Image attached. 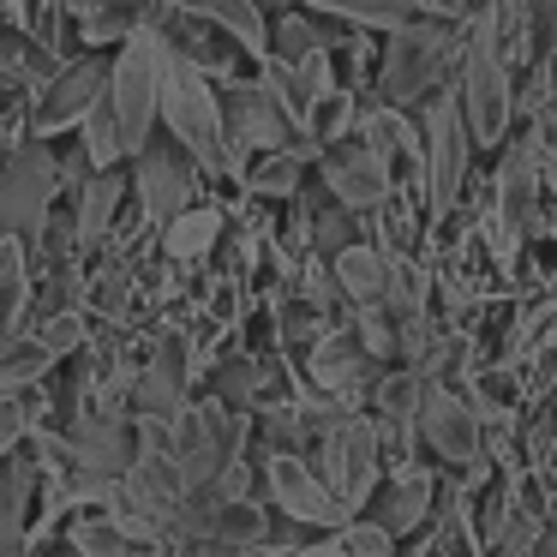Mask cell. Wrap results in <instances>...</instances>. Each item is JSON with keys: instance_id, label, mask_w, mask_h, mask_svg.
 <instances>
[{"instance_id": "4316f807", "label": "cell", "mask_w": 557, "mask_h": 557, "mask_svg": "<svg viewBox=\"0 0 557 557\" xmlns=\"http://www.w3.org/2000/svg\"><path fill=\"white\" fill-rule=\"evenodd\" d=\"M521 25H528L533 66L557 61V0H521Z\"/></svg>"}, {"instance_id": "cb8c5ba5", "label": "cell", "mask_w": 557, "mask_h": 557, "mask_svg": "<svg viewBox=\"0 0 557 557\" xmlns=\"http://www.w3.org/2000/svg\"><path fill=\"white\" fill-rule=\"evenodd\" d=\"M300 7L318 18H336L348 30H384V37H396L413 18H425L420 0H300Z\"/></svg>"}, {"instance_id": "ffe728a7", "label": "cell", "mask_w": 557, "mask_h": 557, "mask_svg": "<svg viewBox=\"0 0 557 557\" xmlns=\"http://www.w3.org/2000/svg\"><path fill=\"white\" fill-rule=\"evenodd\" d=\"M174 7L193 13V18H205L210 30H222L246 61H258V66L270 61V18L258 13L252 0H174Z\"/></svg>"}, {"instance_id": "f546056e", "label": "cell", "mask_w": 557, "mask_h": 557, "mask_svg": "<svg viewBox=\"0 0 557 557\" xmlns=\"http://www.w3.org/2000/svg\"><path fill=\"white\" fill-rule=\"evenodd\" d=\"M540 186H545V198L557 205V150H545V145H540Z\"/></svg>"}, {"instance_id": "5bb4252c", "label": "cell", "mask_w": 557, "mask_h": 557, "mask_svg": "<svg viewBox=\"0 0 557 557\" xmlns=\"http://www.w3.org/2000/svg\"><path fill=\"white\" fill-rule=\"evenodd\" d=\"M264 492H270V509L288 521H300V528H324V533H342L348 528V516H342V504L324 492V480L312 473V461L306 456H264Z\"/></svg>"}, {"instance_id": "e575fe53", "label": "cell", "mask_w": 557, "mask_h": 557, "mask_svg": "<svg viewBox=\"0 0 557 557\" xmlns=\"http://www.w3.org/2000/svg\"><path fill=\"white\" fill-rule=\"evenodd\" d=\"M54 557H73V552H54Z\"/></svg>"}, {"instance_id": "d4e9b609", "label": "cell", "mask_w": 557, "mask_h": 557, "mask_svg": "<svg viewBox=\"0 0 557 557\" xmlns=\"http://www.w3.org/2000/svg\"><path fill=\"white\" fill-rule=\"evenodd\" d=\"M222 234H228V216L216 205H193L162 228V252H169V264H205L222 246Z\"/></svg>"}, {"instance_id": "7402d4cb", "label": "cell", "mask_w": 557, "mask_h": 557, "mask_svg": "<svg viewBox=\"0 0 557 557\" xmlns=\"http://www.w3.org/2000/svg\"><path fill=\"white\" fill-rule=\"evenodd\" d=\"M330 276H336L342 300L354 306V312H384L389 300V258L377 252V246H348V252L330 258Z\"/></svg>"}, {"instance_id": "8992f818", "label": "cell", "mask_w": 557, "mask_h": 557, "mask_svg": "<svg viewBox=\"0 0 557 557\" xmlns=\"http://www.w3.org/2000/svg\"><path fill=\"white\" fill-rule=\"evenodd\" d=\"M54 205H61V157L49 138H18L13 150H0V234L30 246Z\"/></svg>"}, {"instance_id": "7c38bea8", "label": "cell", "mask_w": 557, "mask_h": 557, "mask_svg": "<svg viewBox=\"0 0 557 557\" xmlns=\"http://www.w3.org/2000/svg\"><path fill=\"white\" fill-rule=\"evenodd\" d=\"M413 444H425L444 468H461V473L485 461L480 420H473V408L461 401V389H444V384L420 389V408H413Z\"/></svg>"}, {"instance_id": "52a82bcc", "label": "cell", "mask_w": 557, "mask_h": 557, "mask_svg": "<svg viewBox=\"0 0 557 557\" xmlns=\"http://www.w3.org/2000/svg\"><path fill=\"white\" fill-rule=\"evenodd\" d=\"M157 102H162V42L157 30H145L126 49H114V73H109V114L126 162L157 138Z\"/></svg>"}, {"instance_id": "d6a6232c", "label": "cell", "mask_w": 557, "mask_h": 557, "mask_svg": "<svg viewBox=\"0 0 557 557\" xmlns=\"http://www.w3.org/2000/svg\"><path fill=\"white\" fill-rule=\"evenodd\" d=\"M413 557H444V552H432V545H420V552H413Z\"/></svg>"}, {"instance_id": "f1b7e54d", "label": "cell", "mask_w": 557, "mask_h": 557, "mask_svg": "<svg viewBox=\"0 0 557 557\" xmlns=\"http://www.w3.org/2000/svg\"><path fill=\"white\" fill-rule=\"evenodd\" d=\"M533 133H540V145H545V150H557V102L533 114Z\"/></svg>"}, {"instance_id": "9a60e30c", "label": "cell", "mask_w": 557, "mask_h": 557, "mask_svg": "<svg viewBox=\"0 0 557 557\" xmlns=\"http://www.w3.org/2000/svg\"><path fill=\"white\" fill-rule=\"evenodd\" d=\"M432 497H437L432 468H401V473H384V480H377V492L366 497V509L354 521H372V528L396 545V540H413V533L432 521Z\"/></svg>"}, {"instance_id": "6da1fadb", "label": "cell", "mask_w": 557, "mask_h": 557, "mask_svg": "<svg viewBox=\"0 0 557 557\" xmlns=\"http://www.w3.org/2000/svg\"><path fill=\"white\" fill-rule=\"evenodd\" d=\"M456 61H461V25H444V18H413L408 30L384 37L372 61V97L384 109H401V114H420L437 90L456 78Z\"/></svg>"}, {"instance_id": "603a6c76", "label": "cell", "mask_w": 557, "mask_h": 557, "mask_svg": "<svg viewBox=\"0 0 557 557\" xmlns=\"http://www.w3.org/2000/svg\"><path fill=\"white\" fill-rule=\"evenodd\" d=\"M30 294H37V282H30V252H25V240L0 234V342L25 336V324H30Z\"/></svg>"}, {"instance_id": "ac0fdd59", "label": "cell", "mask_w": 557, "mask_h": 557, "mask_svg": "<svg viewBox=\"0 0 557 557\" xmlns=\"http://www.w3.org/2000/svg\"><path fill=\"white\" fill-rule=\"evenodd\" d=\"M126 205H133V181H126V162H121V169L90 174V181L73 193V228H78V246H109V234L121 228Z\"/></svg>"}, {"instance_id": "4fadbf2b", "label": "cell", "mask_w": 557, "mask_h": 557, "mask_svg": "<svg viewBox=\"0 0 557 557\" xmlns=\"http://www.w3.org/2000/svg\"><path fill=\"white\" fill-rule=\"evenodd\" d=\"M312 169H318V186H324V198H330V205H342L348 216H372V210H384V205H389V193H396L389 169L360 145V138L324 145Z\"/></svg>"}, {"instance_id": "8fae6325", "label": "cell", "mask_w": 557, "mask_h": 557, "mask_svg": "<svg viewBox=\"0 0 557 557\" xmlns=\"http://www.w3.org/2000/svg\"><path fill=\"white\" fill-rule=\"evenodd\" d=\"M49 444L66 468L97 485H121L126 468L138 461V444L126 432V420H97V413H73L61 432H49Z\"/></svg>"}, {"instance_id": "83f0119b", "label": "cell", "mask_w": 557, "mask_h": 557, "mask_svg": "<svg viewBox=\"0 0 557 557\" xmlns=\"http://www.w3.org/2000/svg\"><path fill=\"white\" fill-rule=\"evenodd\" d=\"M425 18H444V25H473L485 13V0H420Z\"/></svg>"}, {"instance_id": "2e32d148", "label": "cell", "mask_w": 557, "mask_h": 557, "mask_svg": "<svg viewBox=\"0 0 557 557\" xmlns=\"http://www.w3.org/2000/svg\"><path fill=\"white\" fill-rule=\"evenodd\" d=\"M306 377H312L318 396H330L348 413H360L366 389H372V377H377V360L360 348V336H354V324H348V330H330V336L306 354Z\"/></svg>"}, {"instance_id": "7a4b0ae2", "label": "cell", "mask_w": 557, "mask_h": 557, "mask_svg": "<svg viewBox=\"0 0 557 557\" xmlns=\"http://www.w3.org/2000/svg\"><path fill=\"white\" fill-rule=\"evenodd\" d=\"M449 90H456V109L473 150H504V138L516 133V73L497 54L485 13L473 25H461V61H456Z\"/></svg>"}, {"instance_id": "ba28073f", "label": "cell", "mask_w": 557, "mask_h": 557, "mask_svg": "<svg viewBox=\"0 0 557 557\" xmlns=\"http://www.w3.org/2000/svg\"><path fill=\"white\" fill-rule=\"evenodd\" d=\"M126 181H133V210L150 228H169L181 210L205 205V174H198V162L186 157L169 133H157L133 162H126Z\"/></svg>"}, {"instance_id": "484cf974", "label": "cell", "mask_w": 557, "mask_h": 557, "mask_svg": "<svg viewBox=\"0 0 557 557\" xmlns=\"http://www.w3.org/2000/svg\"><path fill=\"white\" fill-rule=\"evenodd\" d=\"M66 552L73 557H157L150 545H133L121 528H109L102 516H73L66 521Z\"/></svg>"}, {"instance_id": "4dcf8cb0", "label": "cell", "mask_w": 557, "mask_h": 557, "mask_svg": "<svg viewBox=\"0 0 557 557\" xmlns=\"http://www.w3.org/2000/svg\"><path fill=\"white\" fill-rule=\"evenodd\" d=\"M533 557H557V521H545L540 545H533Z\"/></svg>"}, {"instance_id": "3957f363", "label": "cell", "mask_w": 557, "mask_h": 557, "mask_svg": "<svg viewBox=\"0 0 557 557\" xmlns=\"http://www.w3.org/2000/svg\"><path fill=\"white\" fill-rule=\"evenodd\" d=\"M162 42V37H157ZM157 126L198 162L205 181H234L228 169V138H222V102L198 66H186L181 54L162 49V102H157Z\"/></svg>"}, {"instance_id": "5b68a950", "label": "cell", "mask_w": 557, "mask_h": 557, "mask_svg": "<svg viewBox=\"0 0 557 557\" xmlns=\"http://www.w3.org/2000/svg\"><path fill=\"white\" fill-rule=\"evenodd\" d=\"M312 473L324 480V492L342 504V516H360L366 497L377 492V473H384V456H377V432L366 413H336L324 432L312 437Z\"/></svg>"}, {"instance_id": "836d02e7", "label": "cell", "mask_w": 557, "mask_h": 557, "mask_svg": "<svg viewBox=\"0 0 557 557\" xmlns=\"http://www.w3.org/2000/svg\"><path fill=\"white\" fill-rule=\"evenodd\" d=\"M126 7H162V0H126Z\"/></svg>"}, {"instance_id": "277c9868", "label": "cell", "mask_w": 557, "mask_h": 557, "mask_svg": "<svg viewBox=\"0 0 557 557\" xmlns=\"http://www.w3.org/2000/svg\"><path fill=\"white\" fill-rule=\"evenodd\" d=\"M420 210L432 228H444L456 216L461 193H468V174H473V138L461 126V109H456V90H437L420 114Z\"/></svg>"}, {"instance_id": "d6986e66", "label": "cell", "mask_w": 557, "mask_h": 557, "mask_svg": "<svg viewBox=\"0 0 557 557\" xmlns=\"http://www.w3.org/2000/svg\"><path fill=\"white\" fill-rule=\"evenodd\" d=\"M312 162H318V145H312V138H294L288 150H270V157H252V162H246L240 186H246L252 198H264V205H294Z\"/></svg>"}, {"instance_id": "30bf717a", "label": "cell", "mask_w": 557, "mask_h": 557, "mask_svg": "<svg viewBox=\"0 0 557 557\" xmlns=\"http://www.w3.org/2000/svg\"><path fill=\"white\" fill-rule=\"evenodd\" d=\"M109 73H114V54H73L61 61V73L37 90V109H30V138H54V133H73L102 97H109Z\"/></svg>"}, {"instance_id": "e0dca14e", "label": "cell", "mask_w": 557, "mask_h": 557, "mask_svg": "<svg viewBox=\"0 0 557 557\" xmlns=\"http://www.w3.org/2000/svg\"><path fill=\"white\" fill-rule=\"evenodd\" d=\"M157 37H162V49H169V54H181L186 66H198L210 85H216V78H234V73H240V61H246V54L234 49L222 30H210L205 18L181 13L174 0H169V13L157 18Z\"/></svg>"}, {"instance_id": "1f68e13d", "label": "cell", "mask_w": 557, "mask_h": 557, "mask_svg": "<svg viewBox=\"0 0 557 557\" xmlns=\"http://www.w3.org/2000/svg\"><path fill=\"white\" fill-rule=\"evenodd\" d=\"M294 557H336V540H312L306 552H294Z\"/></svg>"}, {"instance_id": "44dd1931", "label": "cell", "mask_w": 557, "mask_h": 557, "mask_svg": "<svg viewBox=\"0 0 557 557\" xmlns=\"http://www.w3.org/2000/svg\"><path fill=\"white\" fill-rule=\"evenodd\" d=\"M30 497H37V468L30 456H0V557L30 552Z\"/></svg>"}, {"instance_id": "9c48e42d", "label": "cell", "mask_w": 557, "mask_h": 557, "mask_svg": "<svg viewBox=\"0 0 557 557\" xmlns=\"http://www.w3.org/2000/svg\"><path fill=\"white\" fill-rule=\"evenodd\" d=\"M216 102H222V138H228V169H234V181L246 174V162L252 157H270V150H288L294 138V126H288V114L270 102V90L258 85H228V90H216Z\"/></svg>"}]
</instances>
